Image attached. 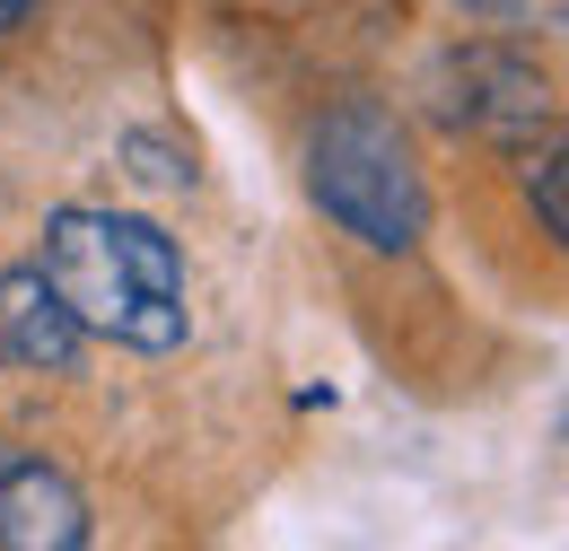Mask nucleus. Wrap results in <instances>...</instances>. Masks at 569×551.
Listing matches in <instances>:
<instances>
[{
    "instance_id": "nucleus-1",
    "label": "nucleus",
    "mask_w": 569,
    "mask_h": 551,
    "mask_svg": "<svg viewBox=\"0 0 569 551\" xmlns=\"http://www.w3.org/2000/svg\"><path fill=\"white\" fill-rule=\"evenodd\" d=\"M53 298L79 315V333L123 350H176L193 333V307H184V254L158 219L132 210H53L44 219V263Z\"/></svg>"
},
{
    "instance_id": "nucleus-2",
    "label": "nucleus",
    "mask_w": 569,
    "mask_h": 551,
    "mask_svg": "<svg viewBox=\"0 0 569 551\" xmlns=\"http://www.w3.org/2000/svg\"><path fill=\"white\" fill-rule=\"evenodd\" d=\"M307 184H316V210L359 237V246H377V254H403V246H421L429 228V193H421V167H412V149L395 132V114L386 106H333L325 123H316V149H307Z\"/></svg>"
},
{
    "instance_id": "nucleus-3",
    "label": "nucleus",
    "mask_w": 569,
    "mask_h": 551,
    "mask_svg": "<svg viewBox=\"0 0 569 551\" xmlns=\"http://www.w3.org/2000/svg\"><path fill=\"white\" fill-rule=\"evenodd\" d=\"M438 123L447 132H473V140H508V149H535L552 140L561 106H552V79L508 53V44H465L438 62Z\"/></svg>"
},
{
    "instance_id": "nucleus-4",
    "label": "nucleus",
    "mask_w": 569,
    "mask_h": 551,
    "mask_svg": "<svg viewBox=\"0 0 569 551\" xmlns=\"http://www.w3.org/2000/svg\"><path fill=\"white\" fill-rule=\"evenodd\" d=\"M88 543V499L62 464L36 447H0V551H79Z\"/></svg>"
},
{
    "instance_id": "nucleus-5",
    "label": "nucleus",
    "mask_w": 569,
    "mask_h": 551,
    "mask_svg": "<svg viewBox=\"0 0 569 551\" xmlns=\"http://www.w3.org/2000/svg\"><path fill=\"white\" fill-rule=\"evenodd\" d=\"M88 333H79V315L53 298V280L36 272V263H18V272H0V368H27V377H71Z\"/></svg>"
},
{
    "instance_id": "nucleus-6",
    "label": "nucleus",
    "mask_w": 569,
    "mask_h": 551,
    "mask_svg": "<svg viewBox=\"0 0 569 551\" xmlns=\"http://www.w3.org/2000/svg\"><path fill=\"white\" fill-rule=\"evenodd\" d=\"M526 193H535V210H543V237H561L569 210H561V149H552V140L526 158Z\"/></svg>"
},
{
    "instance_id": "nucleus-7",
    "label": "nucleus",
    "mask_w": 569,
    "mask_h": 551,
    "mask_svg": "<svg viewBox=\"0 0 569 551\" xmlns=\"http://www.w3.org/2000/svg\"><path fill=\"white\" fill-rule=\"evenodd\" d=\"M27 9H36V0H0V27H18V18H27Z\"/></svg>"
}]
</instances>
